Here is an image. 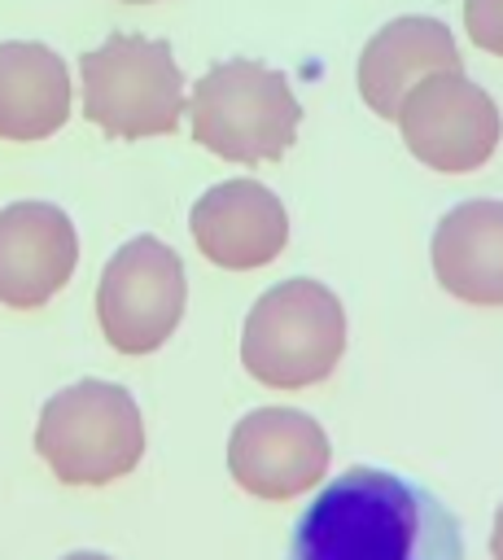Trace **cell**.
<instances>
[{
  "mask_svg": "<svg viewBox=\"0 0 503 560\" xmlns=\"http://www.w3.org/2000/svg\"><path fill=\"white\" fill-rule=\"evenodd\" d=\"M79 267V232L52 201L0 210V306L35 311L57 298Z\"/></svg>",
  "mask_w": 503,
  "mask_h": 560,
  "instance_id": "obj_9",
  "label": "cell"
},
{
  "mask_svg": "<svg viewBox=\"0 0 503 560\" xmlns=\"http://www.w3.org/2000/svg\"><path fill=\"white\" fill-rule=\"evenodd\" d=\"M490 556L503 560V508L494 512V529H490Z\"/></svg>",
  "mask_w": 503,
  "mask_h": 560,
  "instance_id": "obj_15",
  "label": "cell"
},
{
  "mask_svg": "<svg viewBox=\"0 0 503 560\" xmlns=\"http://www.w3.org/2000/svg\"><path fill=\"white\" fill-rule=\"evenodd\" d=\"M122 4H157V0H122Z\"/></svg>",
  "mask_w": 503,
  "mask_h": 560,
  "instance_id": "obj_17",
  "label": "cell"
},
{
  "mask_svg": "<svg viewBox=\"0 0 503 560\" xmlns=\"http://www.w3.org/2000/svg\"><path fill=\"white\" fill-rule=\"evenodd\" d=\"M83 118L109 140L171 136L188 109L184 74L166 39L109 35L101 48L79 57Z\"/></svg>",
  "mask_w": 503,
  "mask_h": 560,
  "instance_id": "obj_5",
  "label": "cell"
},
{
  "mask_svg": "<svg viewBox=\"0 0 503 560\" xmlns=\"http://www.w3.org/2000/svg\"><path fill=\"white\" fill-rule=\"evenodd\" d=\"M464 31L481 52L503 57V0H464Z\"/></svg>",
  "mask_w": 503,
  "mask_h": 560,
  "instance_id": "obj_14",
  "label": "cell"
},
{
  "mask_svg": "<svg viewBox=\"0 0 503 560\" xmlns=\"http://www.w3.org/2000/svg\"><path fill=\"white\" fill-rule=\"evenodd\" d=\"M289 560H464V538L433 490L385 468H350L297 516Z\"/></svg>",
  "mask_w": 503,
  "mask_h": 560,
  "instance_id": "obj_1",
  "label": "cell"
},
{
  "mask_svg": "<svg viewBox=\"0 0 503 560\" xmlns=\"http://www.w3.org/2000/svg\"><path fill=\"white\" fill-rule=\"evenodd\" d=\"M446 70H464L455 35L437 18H394L367 39L359 57V92L372 114L398 118L407 92Z\"/></svg>",
  "mask_w": 503,
  "mask_h": 560,
  "instance_id": "obj_11",
  "label": "cell"
},
{
  "mask_svg": "<svg viewBox=\"0 0 503 560\" xmlns=\"http://www.w3.org/2000/svg\"><path fill=\"white\" fill-rule=\"evenodd\" d=\"M346 350L341 298L311 280H284L267 289L241 328V363L267 389H306L332 376Z\"/></svg>",
  "mask_w": 503,
  "mask_h": 560,
  "instance_id": "obj_2",
  "label": "cell"
},
{
  "mask_svg": "<svg viewBox=\"0 0 503 560\" xmlns=\"http://www.w3.org/2000/svg\"><path fill=\"white\" fill-rule=\"evenodd\" d=\"M433 276L468 306H503V201L477 197L433 228Z\"/></svg>",
  "mask_w": 503,
  "mask_h": 560,
  "instance_id": "obj_12",
  "label": "cell"
},
{
  "mask_svg": "<svg viewBox=\"0 0 503 560\" xmlns=\"http://www.w3.org/2000/svg\"><path fill=\"white\" fill-rule=\"evenodd\" d=\"M61 560H109V556H101V551H70V556H61Z\"/></svg>",
  "mask_w": 503,
  "mask_h": 560,
  "instance_id": "obj_16",
  "label": "cell"
},
{
  "mask_svg": "<svg viewBox=\"0 0 503 560\" xmlns=\"http://www.w3.org/2000/svg\"><path fill=\"white\" fill-rule=\"evenodd\" d=\"M197 249L223 271H254L284 254L289 214L258 179H227L197 197L188 214Z\"/></svg>",
  "mask_w": 503,
  "mask_h": 560,
  "instance_id": "obj_10",
  "label": "cell"
},
{
  "mask_svg": "<svg viewBox=\"0 0 503 560\" xmlns=\"http://www.w3.org/2000/svg\"><path fill=\"white\" fill-rule=\"evenodd\" d=\"M184 262L157 236H131L96 280V324L118 354H153L184 319Z\"/></svg>",
  "mask_w": 503,
  "mask_h": 560,
  "instance_id": "obj_6",
  "label": "cell"
},
{
  "mask_svg": "<svg viewBox=\"0 0 503 560\" xmlns=\"http://www.w3.org/2000/svg\"><path fill=\"white\" fill-rule=\"evenodd\" d=\"M35 451L66 486H109L140 464L144 416L122 385L79 381L44 402Z\"/></svg>",
  "mask_w": 503,
  "mask_h": 560,
  "instance_id": "obj_4",
  "label": "cell"
},
{
  "mask_svg": "<svg viewBox=\"0 0 503 560\" xmlns=\"http://www.w3.org/2000/svg\"><path fill=\"white\" fill-rule=\"evenodd\" d=\"M74 92L66 61L26 39L0 44V140H48L70 118Z\"/></svg>",
  "mask_w": 503,
  "mask_h": 560,
  "instance_id": "obj_13",
  "label": "cell"
},
{
  "mask_svg": "<svg viewBox=\"0 0 503 560\" xmlns=\"http://www.w3.org/2000/svg\"><path fill=\"white\" fill-rule=\"evenodd\" d=\"M328 464L332 446L324 424L297 407H258L232 424L227 472L254 499H297L324 481Z\"/></svg>",
  "mask_w": 503,
  "mask_h": 560,
  "instance_id": "obj_8",
  "label": "cell"
},
{
  "mask_svg": "<svg viewBox=\"0 0 503 560\" xmlns=\"http://www.w3.org/2000/svg\"><path fill=\"white\" fill-rule=\"evenodd\" d=\"M192 140L223 162L258 166L289 153L297 140L302 105L289 79L262 61L232 57L197 79L188 96Z\"/></svg>",
  "mask_w": 503,
  "mask_h": 560,
  "instance_id": "obj_3",
  "label": "cell"
},
{
  "mask_svg": "<svg viewBox=\"0 0 503 560\" xmlns=\"http://www.w3.org/2000/svg\"><path fill=\"white\" fill-rule=\"evenodd\" d=\"M394 122H398L411 158L433 171H446V175L486 166L494 158L499 131H503L499 105L464 70L429 74L424 83H416Z\"/></svg>",
  "mask_w": 503,
  "mask_h": 560,
  "instance_id": "obj_7",
  "label": "cell"
}]
</instances>
